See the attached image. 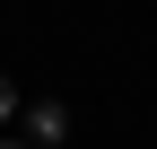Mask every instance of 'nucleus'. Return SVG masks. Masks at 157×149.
<instances>
[{
  "label": "nucleus",
  "instance_id": "obj_2",
  "mask_svg": "<svg viewBox=\"0 0 157 149\" xmlns=\"http://www.w3.org/2000/svg\"><path fill=\"white\" fill-rule=\"evenodd\" d=\"M9 114H17V88H9V79H0V123H9Z\"/></svg>",
  "mask_w": 157,
  "mask_h": 149
},
{
  "label": "nucleus",
  "instance_id": "obj_3",
  "mask_svg": "<svg viewBox=\"0 0 157 149\" xmlns=\"http://www.w3.org/2000/svg\"><path fill=\"white\" fill-rule=\"evenodd\" d=\"M0 149H26V140H0Z\"/></svg>",
  "mask_w": 157,
  "mask_h": 149
},
{
  "label": "nucleus",
  "instance_id": "obj_1",
  "mask_svg": "<svg viewBox=\"0 0 157 149\" xmlns=\"http://www.w3.org/2000/svg\"><path fill=\"white\" fill-rule=\"evenodd\" d=\"M26 132H35V140H61V132H70V114H61V105H35V114H26Z\"/></svg>",
  "mask_w": 157,
  "mask_h": 149
}]
</instances>
